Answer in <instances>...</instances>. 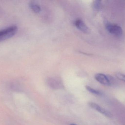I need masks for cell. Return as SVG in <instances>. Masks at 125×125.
Returning <instances> with one entry per match:
<instances>
[{
    "mask_svg": "<svg viewBox=\"0 0 125 125\" xmlns=\"http://www.w3.org/2000/svg\"><path fill=\"white\" fill-rule=\"evenodd\" d=\"M18 28L15 25L11 26L0 31V42L14 36L17 32Z\"/></svg>",
    "mask_w": 125,
    "mask_h": 125,
    "instance_id": "6da1fadb",
    "label": "cell"
},
{
    "mask_svg": "<svg viewBox=\"0 0 125 125\" xmlns=\"http://www.w3.org/2000/svg\"><path fill=\"white\" fill-rule=\"evenodd\" d=\"M105 27L109 33L116 36L119 37L122 35V29L117 24L108 23L106 24Z\"/></svg>",
    "mask_w": 125,
    "mask_h": 125,
    "instance_id": "7a4b0ae2",
    "label": "cell"
},
{
    "mask_svg": "<svg viewBox=\"0 0 125 125\" xmlns=\"http://www.w3.org/2000/svg\"><path fill=\"white\" fill-rule=\"evenodd\" d=\"M94 77L97 81L105 86H111L113 82V78L111 76L103 73H97L95 75Z\"/></svg>",
    "mask_w": 125,
    "mask_h": 125,
    "instance_id": "3957f363",
    "label": "cell"
},
{
    "mask_svg": "<svg viewBox=\"0 0 125 125\" xmlns=\"http://www.w3.org/2000/svg\"><path fill=\"white\" fill-rule=\"evenodd\" d=\"M88 105L92 108L96 110L105 116L108 117H111L112 116V114L110 112L95 103L90 102L89 103Z\"/></svg>",
    "mask_w": 125,
    "mask_h": 125,
    "instance_id": "277c9868",
    "label": "cell"
},
{
    "mask_svg": "<svg viewBox=\"0 0 125 125\" xmlns=\"http://www.w3.org/2000/svg\"><path fill=\"white\" fill-rule=\"evenodd\" d=\"M74 23L76 27L81 31L85 33H87L89 31L88 27L81 19H76Z\"/></svg>",
    "mask_w": 125,
    "mask_h": 125,
    "instance_id": "5b68a950",
    "label": "cell"
},
{
    "mask_svg": "<svg viewBox=\"0 0 125 125\" xmlns=\"http://www.w3.org/2000/svg\"><path fill=\"white\" fill-rule=\"evenodd\" d=\"M29 6L31 10L35 13H39L41 11L40 6L38 4L34 2H31L29 4Z\"/></svg>",
    "mask_w": 125,
    "mask_h": 125,
    "instance_id": "8992f818",
    "label": "cell"
},
{
    "mask_svg": "<svg viewBox=\"0 0 125 125\" xmlns=\"http://www.w3.org/2000/svg\"><path fill=\"white\" fill-rule=\"evenodd\" d=\"M85 88L89 92L92 94L96 95H102V93L100 91L96 90L90 87V86H85Z\"/></svg>",
    "mask_w": 125,
    "mask_h": 125,
    "instance_id": "52a82bcc",
    "label": "cell"
},
{
    "mask_svg": "<svg viewBox=\"0 0 125 125\" xmlns=\"http://www.w3.org/2000/svg\"><path fill=\"white\" fill-rule=\"evenodd\" d=\"M101 1L100 0H95L94 1L93 4V9L95 11H98L101 6Z\"/></svg>",
    "mask_w": 125,
    "mask_h": 125,
    "instance_id": "ba28073f",
    "label": "cell"
},
{
    "mask_svg": "<svg viewBox=\"0 0 125 125\" xmlns=\"http://www.w3.org/2000/svg\"><path fill=\"white\" fill-rule=\"evenodd\" d=\"M116 76L119 80L125 82V74L120 73H116Z\"/></svg>",
    "mask_w": 125,
    "mask_h": 125,
    "instance_id": "9c48e42d",
    "label": "cell"
},
{
    "mask_svg": "<svg viewBox=\"0 0 125 125\" xmlns=\"http://www.w3.org/2000/svg\"><path fill=\"white\" fill-rule=\"evenodd\" d=\"M75 125V124H71V125Z\"/></svg>",
    "mask_w": 125,
    "mask_h": 125,
    "instance_id": "30bf717a",
    "label": "cell"
}]
</instances>
